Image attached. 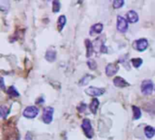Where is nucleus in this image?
Returning <instances> with one entry per match:
<instances>
[{"label": "nucleus", "mask_w": 155, "mask_h": 140, "mask_svg": "<svg viewBox=\"0 0 155 140\" xmlns=\"http://www.w3.org/2000/svg\"><path fill=\"white\" fill-rule=\"evenodd\" d=\"M154 88L155 87L153 86V83L150 79L142 81L141 86V93L143 95H150Z\"/></svg>", "instance_id": "1"}, {"label": "nucleus", "mask_w": 155, "mask_h": 140, "mask_svg": "<svg viewBox=\"0 0 155 140\" xmlns=\"http://www.w3.org/2000/svg\"><path fill=\"white\" fill-rule=\"evenodd\" d=\"M82 129L84 130V135L88 137V138H93V127H92V125H91V122L88 118H85L83 120L82 122Z\"/></svg>", "instance_id": "2"}, {"label": "nucleus", "mask_w": 155, "mask_h": 140, "mask_svg": "<svg viewBox=\"0 0 155 140\" xmlns=\"http://www.w3.org/2000/svg\"><path fill=\"white\" fill-rule=\"evenodd\" d=\"M39 114V109L35 107V106H29L25 108V110L23 111V116L26 118H35V117H37Z\"/></svg>", "instance_id": "3"}, {"label": "nucleus", "mask_w": 155, "mask_h": 140, "mask_svg": "<svg viewBox=\"0 0 155 140\" xmlns=\"http://www.w3.org/2000/svg\"><path fill=\"white\" fill-rule=\"evenodd\" d=\"M128 23L129 22L127 21L126 18H124L122 16H118L117 17V29H118V31L121 32V33L127 32L128 27H129Z\"/></svg>", "instance_id": "4"}, {"label": "nucleus", "mask_w": 155, "mask_h": 140, "mask_svg": "<svg viewBox=\"0 0 155 140\" xmlns=\"http://www.w3.org/2000/svg\"><path fill=\"white\" fill-rule=\"evenodd\" d=\"M53 115H54V108L51 107H47L43 111V121L45 124H50L53 121Z\"/></svg>", "instance_id": "5"}, {"label": "nucleus", "mask_w": 155, "mask_h": 140, "mask_svg": "<svg viewBox=\"0 0 155 140\" xmlns=\"http://www.w3.org/2000/svg\"><path fill=\"white\" fill-rule=\"evenodd\" d=\"M105 90L103 88L94 87V86H89L85 89V93L91 97H99L105 94Z\"/></svg>", "instance_id": "6"}, {"label": "nucleus", "mask_w": 155, "mask_h": 140, "mask_svg": "<svg viewBox=\"0 0 155 140\" xmlns=\"http://www.w3.org/2000/svg\"><path fill=\"white\" fill-rule=\"evenodd\" d=\"M148 45H149L148 40L145 38H141L135 42V48L140 52H143L145 49H147Z\"/></svg>", "instance_id": "7"}, {"label": "nucleus", "mask_w": 155, "mask_h": 140, "mask_svg": "<svg viewBox=\"0 0 155 140\" xmlns=\"http://www.w3.org/2000/svg\"><path fill=\"white\" fill-rule=\"evenodd\" d=\"M119 70V66L116 64H108L105 67V73L108 76H114Z\"/></svg>", "instance_id": "8"}, {"label": "nucleus", "mask_w": 155, "mask_h": 140, "mask_svg": "<svg viewBox=\"0 0 155 140\" xmlns=\"http://www.w3.org/2000/svg\"><path fill=\"white\" fill-rule=\"evenodd\" d=\"M114 85L116 86V87H120V88H123V87H126L128 86H130V84L123 77L121 76H116L114 77Z\"/></svg>", "instance_id": "9"}, {"label": "nucleus", "mask_w": 155, "mask_h": 140, "mask_svg": "<svg viewBox=\"0 0 155 140\" xmlns=\"http://www.w3.org/2000/svg\"><path fill=\"white\" fill-rule=\"evenodd\" d=\"M127 21L129 23H132V24L137 23L139 21V16H138V14L134 10H130L127 13Z\"/></svg>", "instance_id": "10"}, {"label": "nucleus", "mask_w": 155, "mask_h": 140, "mask_svg": "<svg viewBox=\"0 0 155 140\" xmlns=\"http://www.w3.org/2000/svg\"><path fill=\"white\" fill-rule=\"evenodd\" d=\"M102 29H103V25L102 23H96L93 26H92L90 34L91 35H99L102 32Z\"/></svg>", "instance_id": "11"}, {"label": "nucleus", "mask_w": 155, "mask_h": 140, "mask_svg": "<svg viewBox=\"0 0 155 140\" xmlns=\"http://www.w3.org/2000/svg\"><path fill=\"white\" fill-rule=\"evenodd\" d=\"M44 58L48 62H54L56 59V52L55 50H48L46 51Z\"/></svg>", "instance_id": "12"}, {"label": "nucleus", "mask_w": 155, "mask_h": 140, "mask_svg": "<svg viewBox=\"0 0 155 140\" xmlns=\"http://www.w3.org/2000/svg\"><path fill=\"white\" fill-rule=\"evenodd\" d=\"M85 46H86V57L90 58L93 53V44L89 39L85 40Z\"/></svg>", "instance_id": "13"}, {"label": "nucleus", "mask_w": 155, "mask_h": 140, "mask_svg": "<svg viewBox=\"0 0 155 140\" xmlns=\"http://www.w3.org/2000/svg\"><path fill=\"white\" fill-rule=\"evenodd\" d=\"M144 134H145V135H146L147 138L150 139V138H152V137L154 136V135H155V128L152 127V126H147L144 128Z\"/></svg>", "instance_id": "14"}, {"label": "nucleus", "mask_w": 155, "mask_h": 140, "mask_svg": "<svg viewBox=\"0 0 155 140\" xmlns=\"http://www.w3.org/2000/svg\"><path fill=\"white\" fill-rule=\"evenodd\" d=\"M65 24H66V17H65V16H64V15L60 16L58 20H57V27H58V30L60 32L64 29Z\"/></svg>", "instance_id": "15"}, {"label": "nucleus", "mask_w": 155, "mask_h": 140, "mask_svg": "<svg viewBox=\"0 0 155 140\" xmlns=\"http://www.w3.org/2000/svg\"><path fill=\"white\" fill-rule=\"evenodd\" d=\"M99 105H100V103H99V100L97 98H93L92 100V102L90 104V110L93 114H96Z\"/></svg>", "instance_id": "16"}, {"label": "nucleus", "mask_w": 155, "mask_h": 140, "mask_svg": "<svg viewBox=\"0 0 155 140\" xmlns=\"http://www.w3.org/2000/svg\"><path fill=\"white\" fill-rule=\"evenodd\" d=\"M8 96L9 97H11V98H18L19 97V93H18V91L17 90V88L15 87V86H9L8 88Z\"/></svg>", "instance_id": "17"}, {"label": "nucleus", "mask_w": 155, "mask_h": 140, "mask_svg": "<svg viewBox=\"0 0 155 140\" xmlns=\"http://www.w3.org/2000/svg\"><path fill=\"white\" fill-rule=\"evenodd\" d=\"M132 111H133V119L134 120L140 119L141 117V109L138 107H136V106H132Z\"/></svg>", "instance_id": "18"}, {"label": "nucleus", "mask_w": 155, "mask_h": 140, "mask_svg": "<svg viewBox=\"0 0 155 140\" xmlns=\"http://www.w3.org/2000/svg\"><path fill=\"white\" fill-rule=\"evenodd\" d=\"M8 114H9V108L7 106L3 105L0 107V115H1L2 118H7Z\"/></svg>", "instance_id": "19"}, {"label": "nucleus", "mask_w": 155, "mask_h": 140, "mask_svg": "<svg viewBox=\"0 0 155 140\" xmlns=\"http://www.w3.org/2000/svg\"><path fill=\"white\" fill-rule=\"evenodd\" d=\"M91 79H93V76H90V75L84 76L80 80L79 84H80V86H85V85H87V84L91 81Z\"/></svg>", "instance_id": "20"}, {"label": "nucleus", "mask_w": 155, "mask_h": 140, "mask_svg": "<svg viewBox=\"0 0 155 140\" xmlns=\"http://www.w3.org/2000/svg\"><path fill=\"white\" fill-rule=\"evenodd\" d=\"M131 62H132V66L134 67H140L141 66V64H142V59L141 58H132V59H131Z\"/></svg>", "instance_id": "21"}, {"label": "nucleus", "mask_w": 155, "mask_h": 140, "mask_svg": "<svg viewBox=\"0 0 155 140\" xmlns=\"http://www.w3.org/2000/svg\"><path fill=\"white\" fill-rule=\"evenodd\" d=\"M60 7H61V4L59 1H57V0L53 1V12L54 13H58L60 11Z\"/></svg>", "instance_id": "22"}, {"label": "nucleus", "mask_w": 155, "mask_h": 140, "mask_svg": "<svg viewBox=\"0 0 155 140\" xmlns=\"http://www.w3.org/2000/svg\"><path fill=\"white\" fill-rule=\"evenodd\" d=\"M123 5H124L123 0H115V1H114V3H113V6L114 8H121Z\"/></svg>", "instance_id": "23"}, {"label": "nucleus", "mask_w": 155, "mask_h": 140, "mask_svg": "<svg viewBox=\"0 0 155 140\" xmlns=\"http://www.w3.org/2000/svg\"><path fill=\"white\" fill-rule=\"evenodd\" d=\"M87 65H88L89 68L92 69V70H94V69L96 68V63H95L93 60H89V61L87 62Z\"/></svg>", "instance_id": "24"}, {"label": "nucleus", "mask_w": 155, "mask_h": 140, "mask_svg": "<svg viewBox=\"0 0 155 140\" xmlns=\"http://www.w3.org/2000/svg\"><path fill=\"white\" fill-rule=\"evenodd\" d=\"M78 111L80 112V113H83V112H84L85 111V109H86V105L84 104V103H80V105L78 106Z\"/></svg>", "instance_id": "25"}, {"label": "nucleus", "mask_w": 155, "mask_h": 140, "mask_svg": "<svg viewBox=\"0 0 155 140\" xmlns=\"http://www.w3.org/2000/svg\"><path fill=\"white\" fill-rule=\"evenodd\" d=\"M0 82H1V89H4L5 88V83H4V78L3 77H1Z\"/></svg>", "instance_id": "26"}, {"label": "nucleus", "mask_w": 155, "mask_h": 140, "mask_svg": "<svg viewBox=\"0 0 155 140\" xmlns=\"http://www.w3.org/2000/svg\"><path fill=\"white\" fill-rule=\"evenodd\" d=\"M44 101V98L43 97H41L39 99H37V102H36V103H37V104H42Z\"/></svg>", "instance_id": "27"}, {"label": "nucleus", "mask_w": 155, "mask_h": 140, "mask_svg": "<svg viewBox=\"0 0 155 140\" xmlns=\"http://www.w3.org/2000/svg\"><path fill=\"white\" fill-rule=\"evenodd\" d=\"M26 140H32V136H31V134L27 133L26 134Z\"/></svg>", "instance_id": "28"}, {"label": "nucleus", "mask_w": 155, "mask_h": 140, "mask_svg": "<svg viewBox=\"0 0 155 140\" xmlns=\"http://www.w3.org/2000/svg\"><path fill=\"white\" fill-rule=\"evenodd\" d=\"M154 89H155V88H154Z\"/></svg>", "instance_id": "29"}]
</instances>
